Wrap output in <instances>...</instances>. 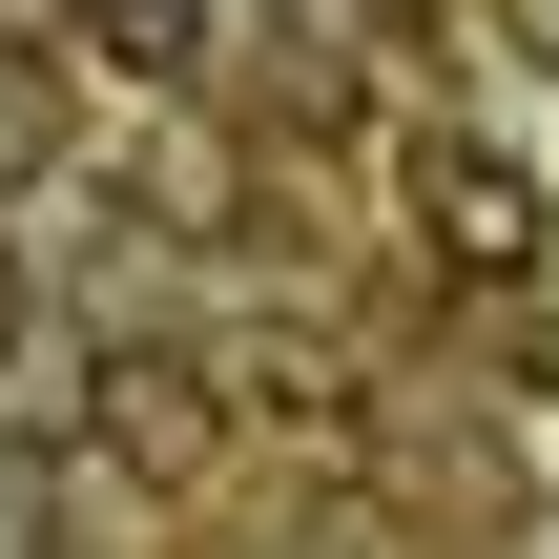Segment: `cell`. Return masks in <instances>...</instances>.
Listing matches in <instances>:
<instances>
[{"instance_id": "cell-1", "label": "cell", "mask_w": 559, "mask_h": 559, "mask_svg": "<svg viewBox=\"0 0 559 559\" xmlns=\"http://www.w3.org/2000/svg\"><path fill=\"white\" fill-rule=\"evenodd\" d=\"M83 436H104L145 498H207L228 436H249V394H228V353H166V332H145V353H83Z\"/></svg>"}, {"instance_id": "cell-2", "label": "cell", "mask_w": 559, "mask_h": 559, "mask_svg": "<svg viewBox=\"0 0 559 559\" xmlns=\"http://www.w3.org/2000/svg\"><path fill=\"white\" fill-rule=\"evenodd\" d=\"M415 249H436L456 290H519V270H539V187H519L498 145H415Z\"/></svg>"}, {"instance_id": "cell-3", "label": "cell", "mask_w": 559, "mask_h": 559, "mask_svg": "<svg viewBox=\"0 0 559 559\" xmlns=\"http://www.w3.org/2000/svg\"><path fill=\"white\" fill-rule=\"evenodd\" d=\"M104 62L124 83H187V0H104Z\"/></svg>"}, {"instance_id": "cell-4", "label": "cell", "mask_w": 559, "mask_h": 559, "mask_svg": "<svg viewBox=\"0 0 559 559\" xmlns=\"http://www.w3.org/2000/svg\"><path fill=\"white\" fill-rule=\"evenodd\" d=\"M41 145H62V104H41V83H21V62H0V187H21V166H41Z\"/></svg>"}, {"instance_id": "cell-5", "label": "cell", "mask_w": 559, "mask_h": 559, "mask_svg": "<svg viewBox=\"0 0 559 559\" xmlns=\"http://www.w3.org/2000/svg\"><path fill=\"white\" fill-rule=\"evenodd\" d=\"M0 353H21V249H0Z\"/></svg>"}]
</instances>
